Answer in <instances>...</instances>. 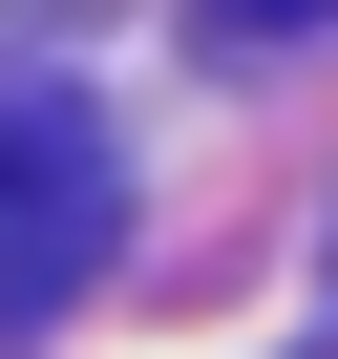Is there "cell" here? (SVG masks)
<instances>
[{"instance_id": "cell-1", "label": "cell", "mask_w": 338, "mask_h": 359, "mask_svg": "<svg viewBox=\"0 0 338 359\" xmlns=\"http://www.w3.org/2000/svg\"><path fill=\"white\" fill-rule=\"evenodd\" d=\"M106 233H127L106 127H85V106H43V85H0V338L64 317V296L106 275Z\"/></svg>"}, {"instance_id": "cell-2", "label": "cell", "mask_w": 338, "mask_h": 359, "mask_svg": "<svg viewBox=\"0 0 338 359\" xmlns=\"http://www.w3.org/2000/svg\"><path fill=\"white\" fill-rule=\"evenodd\" d=\"M338 0H212V43H317Z\"/></svg>"}]
</instances>
